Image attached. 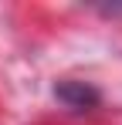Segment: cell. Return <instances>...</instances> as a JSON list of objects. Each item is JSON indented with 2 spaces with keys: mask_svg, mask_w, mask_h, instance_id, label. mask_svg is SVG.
Returning <instances> with one entry per match:
<instances>
[{
  "mask_svg": "<svg viewBox=\"0 0 122 125\" xmlns=\"http://www.w3.org/2000/svg\"><path fill=\"white\" fill-rule=\"evenodd\" d=\"M54 98L71 112H88V108H95L102 102V95L85 81H58L54 84Z\"/></svg>",
  "mask_w": 122,
  "mask_h": 125,
  "instance_id": "1",
  "label": "cell"
}]
</instances>
